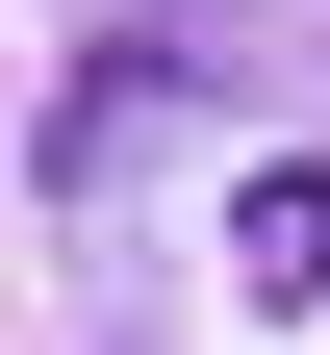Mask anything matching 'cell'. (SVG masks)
I'll return each mask as SVG.
<instances>
[{
	"label": "cell",
	"instance_id": "obj_1",
	"mask_svg": "<svg viewBox=\"0 0 330 355\" xmlns=\"http://www.w3.org/2000/svg\"><path fill=\"white\" fill-rule=\"evenodd\" d=\"M254 304H330V178H254Z\"/></svg>",
	"mask_w": 330,
	"mask_h": 355
}]
</instances>
